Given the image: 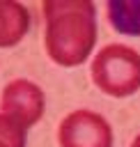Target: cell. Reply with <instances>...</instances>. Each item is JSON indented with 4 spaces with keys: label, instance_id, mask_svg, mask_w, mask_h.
I'll return each mask as SVG.
<instances>
[{
    "label": "cell",
    "instance_id": "ba28073f",
    "mask_svg": "<svg viewBox=\"0 0 140 147\" xmlns=\"http://www.w3.org/2000/svg\"><path fill=\"white\" fill-rule=\"evenodd\" d=\"M131 147H140V136H138V138H135V140L131 142Z\"/></svg>",
    "mask_w": 140,
    "mask_h": 147
},
{
    "label": "cell",
    "instance_id": "277c9868",
    "mask_svg": "<svg viewBox=\"0 0 140 147\" xmlns=\"http://www.w3.org/2000/svg\"><path fill=\"white\" fill-rule=\"evenodd\" d=\"M46 108V99L39 85L30 83V80H11L7 83V87L2 90V99H0V113L7 115L9 119H14L16 124H21L23 129L37 124L44 115Z\"/></svg>",
    "mask_w": 140,
    "mask_h": 147
},
{
    "label": "cell",
    "instance_id": "8992f818",
    "mask_svg": "<svg viewBox=\"0 0 140 147\" xmlns=\"http://www.w3.org/2000/svg\"><path fill=\"white\" fill-rule=\"evenodd\" d=\"M110 25L129 37H140V2H124V0H110L106 5Z\"/></svg>",
    "mask_w": 140,
    "mask_h": 147
},
{
    "label": "cell",
    "instance_id": "6da1fadb",
    "mask_svg": "<svg viewBox=\"0 0 140 147\" xmlns=\"http://www.w3.org/2000/svg\"><path fill=\"white\" fill-rule=\"evenodd\" d=\"M46 53L62 67L83 64L96 44V9L92 2H44Z\"/></svg>",
    "mask_w": 140,
    "mask_h": 147
},
{
    "label": "cell",
    "instance_id": "5b68a950",
    "mask_svg": "<svg viewBox=\"0 0 140 147\" xmlns=\"http://www.w3.org/2000/svg\"><path fill=\"white\" fill-rule=\"evenodd\" d=\"M30 28V11L21 2H0V46L18 44Z\"/></svg>",
    "mask_w": 140,
    "mask_h": 147
},
{
    "label": "cell",
    "instance_id": "3957f363",
    "mask_svg": "<svg viewBox=\"0 0 140 147\" xmlns=\"http://www.w3.org/2000/svg\"><path fill=\"white\" fill-rule=\"evenodd\" d=\"M60 147H112L110 124L92 110L69 113L60 122Z\"/></svg>",
    "mask_w": 140,
    "mask_h": 147
},
{
    "label": "cell",
    "instance_id": "7a4b0ae2",
    "mask_svg": "<svg viewBox=\"0 0 140 147\" xmlns=\"http://www.w3.org/2000/svg\"><path fill=\"white\" fill-rule=\"evenodd\" d=\"M92 80L110 96H131L140 90V55L124 44L101 48L92 62Z\"/></svg>",
    "mask_w": 140,
    "mask_h": 147
},
{
    "label": "cell",
    "instance_id": "52a82bcc",
    "mask_svg": "<svg viewBox=\"0 0 140 147\" xmlns=\"http://www.w3.org/2000/svg\"><path fill=\"white\" fill-rule=\"evenodd\" d=\"M0 147H25V129L0 113Z\"/></svg>",
    "mask_w": 140,
    "mask_h": 147
}]
</instances>
